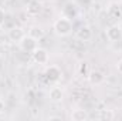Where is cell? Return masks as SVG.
Here are the masks:
<instances>
[{"label": "cell", "instance_id": "5", "mask_svg": "<svg viewBox=\"0 0 122 121\" xmlns=\"http://www.w3.org/2000/svg\"><path fill=\"white\" fill-rule=\"evenodd\" d=\"M107 38L109 41H119L122 38V29L118 24H112L107 29Z\"/></svg>", "mask_w": 122, "mask_h": 121}, {"label": "cell", "instance_id": "3", "mask_svg": "<svg viewBox=\"0 0 122 121\" xmlns=\"http://www.w3.org/2000/svg\"><path fill=\"white\" fill-rule=\"evenodd\" d=\"M61 76H62V73H61V70L57 66H50L44 71V78H46L47 83H56V81H58L61 78Z\"/></svg>", "mask_w": 122, "mask_h": 121}, {"label": "cell", "instance_id": "2", "mask_svg": "<svg viewBox=\"0 0 122 121\" xmlns=\"http://www.w3.org/2000/svg\"><path fill=\"white\" fill-rule=\"evenodd\" d=\"M20 44V49L26 53H33L37 47H38V40L31 37V36H24L23 40L19 43Z\"/></svg>", "mask_w": 122, "mask_h": 121}, {"label": "cell", "instance_id": "6", "mask_svg": "<svg viewBox=\"0 0 122 121\" xmlns=\"http://www.w3.org/2000/svg\"><path fill=\"white\" fill-rule=\"evenodd\" d=\"M24 36H26L24 30L21 27H19V26H14V27H11L9 30V40L13 41V43H20Z\"/></svg>", "mask_w": 122, "mask_h": 121}, {"label": "cell", "instance_id": "20", "mask_svg": "<svg viewBox=\"0 0 122 121\" xmlns=\"http://www.w3.org/2000/svg\"><path fill=\"white\" fill-rule=\"evenodd\" d=\"M48 120H50V121H53V120L61 121V120H62V117H60V116H51V117H48Z\"/></svg>", "mask_w": 122, "mask_h": 121}, {"label": "cell", "instance_id": "18", "mask_svg": "<svg viewBox=\"0 0 122 121\" xmlns=\"http://www.w3.org/2000/svg\"><path fill=\"white\" fill-rule=\"evenodd\" d=\"M117 70H118V73H119V74H122V59L117 63Z\"/></svg>", "mask_w": 122, "mask_h": 121}, {"label": "cell", "instance_id": "4", "mask_svg": "<svg viewBox=\"0 0 122 121\" xmlns=\"http://www.w3.org/2000/svg\"><path fill=\"white\" fill-rule=\"evenodd\" d=\"M31 57L33 61L37 63V64H47L50 60V56H48V51L43 47H37L33 53H31Z\"/></svg>", "mask_w": 122, "mask_h": 121}, {"label": "cell", "instance_id": "7", "mask_svg": "<svg viewBox=\"0 0 122 121\" xmlns=\"http://www.w3.org/2000/svg\"><path fill=\"white\" fill-rule=\"evenodd\" d=\"M62 16L64 17H67V19H75L77 16H78V7H77V4H74V3H67V4H64V7H62Z\"/></svg>", "mask_w": 122, "mask_h": 121}, {"label": "cell", "instance_id": "17", "mask_svg": "<svg viewBox=\"0 0 122 121\" xmlns=\"http://www.w3.org/2000/svg\"><path fill=\"white\" fill-rule=\"evenodd\" d=\"M6 22V11L3 7H0V24H3Z\"/></svg>", "mask_w": 122, "mask_h": 121}, {"label": "cell", "instance_id": "12", "mask_svg": "<svg viewBox=\"0 0 122 121\" xmlns=\"http://www.w3.org/2000/svg\"><path fill=\"white\" fill-rule=\"evenodd\" d=\"M48 97L53 103H61L62 98H64V91L61 90L60 87H53L48 93Z\"/></svg>", "mask_w": 122, "mask_h": 121}, {"label": "cell", "instance_id": "1", "mask_svg": "<svg viewBox=\"0 0 122 121\" xmlns=\"http://www.w3.org/2000/svg\"><path fill=\"white\" fill-rule=\"evenodd\" d=\"M53 30L56 31L57 36L60 37H67L72 33V22L64 16H61L60 19H57L53 24Z\"/></svg>", "mask_w": 122, "mask_h": 121}, {"label": "cell", "instance_id": "15", "mask_svg": "<svg viewBox=\"0 0 122 121\" xmlns=\"http://www.w3.org/2000/svg\"><path fill=\"white\" fill-rule=\"evenodd\" d=\"M98 120H114L115 118V113L112 110H98V116H97Z\"/></svg>", "mask_w": 122, "mask_h": 121}, {"label": "cell", "instance_id": "9", "mask_svg": "<svg viewBox=\"0 0 122 121\" xmlns=\"http://www.w3.org/2000/svg\"><path fill=\"white\" fill-rule=\"evenodd\" d=\"M27 14L29 16H38L41 11H43V4L38 1V0H33L27 4V9H26Z\"/></svg>", "mask_w": 122, "mask_h": 121}, {"label": "cell", "instance_id": "16", "mask_svg": "<svg viewBox=\"0 0 122 121\" xmlns=\"http://www.w3.org/2000/svg\"><path fill=\"white\" fill-rule=\"evenodd\" d=\"M90 64L87 63V61H82V63H80V66H78V73H80V76L81 77H85V78H88V74H90Z\"/></svg>", "mask_w": 122, "mask_h": 121}, {"label": "cell", "instance_id": "11", "mask_svg": "<svg viewBox=\"0 0 122 121\" xmlns=\"http://www.w3.org/2000/svg\"><path fill=\"white\" fill-rule=\"evenodd\" d=\"M108 14L111 19L114 20H119L122 17V7L118 3H111L109 7H108Z\"/></svg>", "mask_w": 122, "mask_h": 121}, {"label": "cell", "instance_id": "14", "mask_svg": "<svg viewBox=\"0 0 122 121\" xmlns=\"http://www.w3.org/2000/svg\"><path fill=\"white\" fill-rule=\"evenodd\" d=\"M44 34L46 33L43 30V27H40V26H31L30 29H29V36L37 38V40H41L44 37Z\"/></svg>", "mask_w": 122, "mask_h": 121}, {"label": "cell", "instance_id": "8", "mask_svg": "<svg viewBox=\"0 0 122 121\" xmlns=\"http://www.w3.org/2000/svg\"><path fill=\"white\" fill-rule=\"evenodd\" d=\"M75 37L78 38V40H81V41H90L92 38V30L88 27V26H81L77 33H75Z\"/></svg>", "mask_w": 122, "mask_h": 121}, {"label": "cell", "instance_id": "13", "mask_svg": "<svg viewBox=\"0 0 122 121\" xmlns=\"http://www.w3.org/2000/svg\"><path fill=\"white\" fill-rule=\"evenodd\" d=\"M88 118H90V116L85 110H74L71 113V120L72 121H85Z\"/></svg>", "mask_w": 122, "mask_h": 121}, {"label": "cell", "instance_id": "19", "mask_svg": "<svg viewBox=\"0 0 122 121\" xmlns=\"http://www.w3.org/2000/svg\"><path fill=\"white\" fill-rule=\"evenodd\" d=\"M4 110H6V104H4V101H3V100H0V114H1V113H4Z\"/></svg>", "mask_w": 122, "mask_h": 121}, {"label": "cell", "instance_id": "10", "mask_svg": "<svg viewBox=\"0 0 122 121\" xmlns=\"http://www.w3.org/2000/svg\"><path fill=\"white\" fill-rule=\"evenodd\" d=\"M88 81L94 86H99L105 81V76L98 70H91L90 74H88Z\"/></svg>", "mask_w": 122, "mask_h": 121}, {"label": "cell", "instance_id": "21", "mask_svg": "<svg viewBox=\"0 0 122 121\" xmlns=\"http://www.w3.org/2000/svg\"><path fill=\"white\" fill-rule=\"evenodd\" d=\"M3 33V27H1V24H0V34Z\"/></svg>", "mask_w": 122, "mask_h": 121}]
</instances>
